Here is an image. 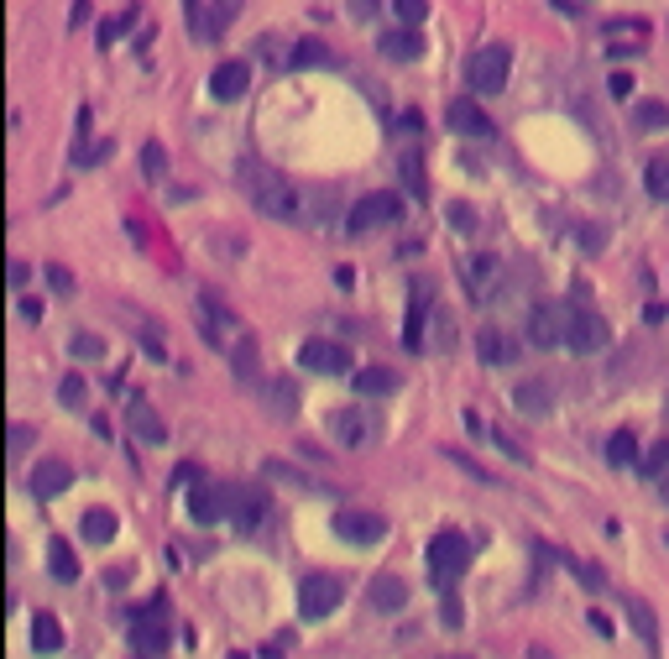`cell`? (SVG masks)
<instances>
[{
	"label": "cell",
	"mask_w": 669,
	"mask_h": 659,
	"mask_svg": "<svg viewBox=\"0 0 669 659\" xmlns=\"http://www.w3.org/2000/svg\"><path fill=\"white\" fill-rule=\"evenodd\" d=\"M246 194L272 220H298V215H304V199H298V189L288 184L278 168H267V163H251L246 168Z\"/></svg>",
	"instance_id": "obj_1"
},
{
	"label": "cell",
	"mask_w": 669,
	"mask_h": 659,
	"mask_svg": "<svg viewBox=\"0 0 669 659\" xmlns=\"http://www.w3.org/2000/svg\"><path fill=\"white\" fill-rule=\"evenodd\" d=\"M466 565H471V544L460 529H440L429 539V576H434L440 592H450L455 576H466Z\"/></svg>",
	"instance_id": "obj_2"
},
{
	"label": "cell",
	"mask_w": 669,
	"mask_h": 659,
	"mask_svg": "<svg viewBox=\"0 0 669 659\" xmlns=\"http://www.w3.org/2000/svg\"><path fill=\"white\" fill-rule=\"evenodd\" d=\"M507 74H513V53H507L502 42H487V48H476L471 63H466L471 95H502V89H507Z\"/></svg>",
	"instance_id": "obj_3"
},
{
	"label": "cell",
	"mask_w": 669,
	"mask_h": 659,
	"mask_svg": "<svg viewBox=\"0 0 669 659\" xmlns=\"http://www.w3.org/2000/svg\"><path fill=\"white\" fill-rule=\"evenodd\" d=\"M345 597V581L340 576H325V571H314L298 581V618L304 623H319V618H330V612L340 607Z\"/></svg>",
	"instance_id": "obj_4"
},
{
	"label": "cell",
	"mask_w": 669,
	"mask_h": 659,
	"mask_svg": "<svg viewBox=\"0 0 669 659\" xmlns=\"http://www.w3.org/2000/svg\"><path fill=\"white\" fill-rule=\"evenodd\" d=\"M398 210H403V199L398 194H361L356 204H351V215H345V231L351 236H366V231H377V225H392L398 220Z\"/></svg>",
	"instance_id": "obj_5"
},
{
	"label": "cell",
	"mask_w": 669,
	"mask_h": 659,
	"mask_svg": "<svg viewBox=\"0 0 669 659\" xmlns=\"http://www.w3.org/2000/svg\"><path fill=\"white\" fill-rule=\"evenodd\" d=\"M330 435H335V445H340V450H366V445L377 440V419H372V408H361V403L335 408V414H330Z\"/></svg>",
	"instance_id": "obj_6"
},
{
	"label": "cell",
	"mask_w": 669,
	"mask_h": 659,
	"mask_svg": "<svg viewBox=\"0 0 669 659\" xmlns=\"http://www.w3.org/2000/svg\"><path fill=\"white\" fill-rule=\"evenodd\" d=\"M570 320L575 314L565 309V304H539L534 314H528V340L534 346H570Z\"/></svg>",
	"instance_id": "obj_7"
},
{
	"label": "cell",
	"mask_w": 669,
	"mask_h": 659,
	"mask_svg": "<svg viewBox=\"0 0 669 659\" xmlns=\"http://www.w3.org/2000/svg\"><path fill=\"white\" fill-rule=\"evenodd\" d=\"M298 367L314 377H340V372H351V351L340 340H304L298 346Z\"/></svg>",
	"instance_id": "obj_8"
},
{
	"label": "cell",
	"mask_w": 669,
	"mask_h": 659,
	"mask_svg": "<svg viewBox=\"0 0 669 659\" xmlns=\"http://www.w3.org/2000/svg\"><path fill=\"white\" fill-rule=\"evenodd\" d=\"M335 534H340L345 544H356V550H372V544L387 539V518L361 513V508H340V513H335Z\"/></svg>",
	"instance_id": "obj_9"
},
{
	"label": "cell",
	"mask_w": 669,
	"mask_h": 659,
	"mask_svg": "<svg viewBox=\"0 0 669 659\" xmlns=\"http://www.w3.org/2000/svg\"><path fill=\"white\" fill-rule=\"evenodd\" d=\"M131 644L142 654H168V623H163V602H152L142 612H131Z\"/></svg>",
	"instance_id": "obj_10"
},
{
	"label": "cell",
	"mask_w": 669,
	"mask_h": 659,
	"mask_svg": "<svg viewBox=\"0 0 669 659\" xmlns=\"http://www.w3.org/2000/svg\"><path fill=\"white\" fill-rule=\"evenodd\" d=\"M230 524L241 534H257L267 524V492L262 487H230Z\"/></svg>",
	"instance_id": "obj_11"
},
{
	"label": "cell",
	"mask_w": 669,
	"mask_h": 659,
	"mask_svg": "<svg viewBox=\"0 0 669 659\" xmlns=\"http://www.w3.org/2000/svg\"><path fill=\"white\" fill-rule=\"evenodd\" d=\"M189 518L194 524H220V518H230V487H210V482H194L189 487Z\"/></svg>",
	"instance_id": "obj_12"
},
{
	"label": "cell",
	"mask_w": 669,
	"mask_h": 659,
	"mask_svg": "<svg viewBox=\"0 0 669 659\" xmlns=\"http://www.w3.org/2000/svg\"><path fill=\"white\" fill-rule=\"evenodd\" d=\"M607 340H612V330H607V320H602V314L575 309V320H570V346H575V351H581V356H591V351H607Z\"/></svg>",
	"instance_id": "obj_13"
},
{
	"label": "cell",
	"mask_w": 669,
	"mask_h": 659,
	"mask_svg": "<svg viewBox=\"0 0 669 659\" xmlns=\"http://www.w3.org/2000/svg\"><path fill=\"white\" fill-rule=\"evenodd\" d=\"M513 408L528 419H544V414H555V388H549L544 377H523L518 388H513Z\"/></svg>",
	"instance_id": "obj_14"
},
{
	"label": "cell",
	"mask_w": 669,
	"mask_h": 659,
	"mask_svg": "<svg viewBox=\"0 0 669 659\" xmlns=\"http://www.w3.org/2000/svg\"><path fill=\"white\" fill-rule=\"evenodd\" d=\"M377 48L392 63H413V58L424 53V32L419 27H387V32H377Z\"/></svg>",
	"instance_id": "obj_15"
},
{
	"label": "cell",
	"mask_w": 669,
	"mask_h": 659,
	"mask_svg": "<svg viewBox=\"0 0 669 659\" xmlns=\"http://www.w3.org/2000/svg\"><path fill=\"white\" fill-rule=\"evenodd\" d=\"M126 419H131V435L142 440V445H163L168 440V424L157 419V408L152 403H142V398H131V408H126Z\"/></svg>",
	"instance_id": "obj_16"
},
{
	"label": "cell",
	"mask_w": 669,
	"mask_h": 659,
	"mask_svg": "<svg viewBox=\"0 0 669 659\" xmlns=\"http://www.w3.org/2000/svg\"><path fill=\"white\" fill-rule=\"evenodd\" d=\"M246 84H251V68H246V63H220L215 74H210V95L230 105V100L246 95Z\"/></svg>",
	"instance_id": "obj_17"
},
{
	"label": "cell",
	"mask_w": 669,
	"mask_h": 659,
	"mask_svg": "<svg viewBox=\"0 0 669 659\" xmlns=\"http://www.w3.org/2000/svg\"><path fill=\"white\" fill-rule=\"evenodd\" d=\"M68 482H74V471H68V461H42L37 471H32V497H63L68 492Z\"/></svg>",
	"instance_id": "obj_18"
},
{
	"label": "cell",
	"mask_w": 669,
	"mask_h": 659,
	"mask_svg": "<svg viewBox=\"0 0 669 659\" xmlns=\"http://www.w3.org/2000/svg\"><path fill=\"white\" fill-rule=\"evenodd\" d=\"M476 356L487 361V367H513V361H518V346H513L502 330H481V335H476Z\"/></svg>",
	"instance_id": "obj_19"
},
{
	"label": "cell",
	"mask_w": 669,
	"mask_h": 659,
	"mask_svg": "<svg viewBox=\"0 0 669 659\" xmlns=\"http://www.w3.org/2000/svg\"><path fill=\"white\" fill-rule=\"evenodd\" d=\"M450 131H460V136H492V121H487V110H481V105L455 100L450 105Z\"/></svg>",
	"instance_id": "obj_20"
},
{
	"label": "cell",
	"mask_w": 669,
	"mask_h": 659,
	"mask_svg": "<svg viewBox=\"0 0 669 659\" xmlns=\"http://www.w3.org/2000/svg\"><path fill=\"white\" fill-rule=\"evenodd\" d=\"M403 602H408V586L398 576H377L372 581V607L377 612H403Z\"/></svg>",
	"instance_id": "obj_21"
},
{
	"label": "cell",
	"mask_w": 669,
	"mask_h": 659,
	"mask_svg": "<svg viewBox=\"0 0 669 659\" xmlns=\"http://www.w3.org/2000/svg\"><path fill=\"white\" fill-rule=\"evenodd\" d=\"M497 272H502V262H497V257H471V262H466V283H471L476 299H487V293H492Z\"/></svg>",
	"instance_id": "obj_22"
},
{
	"label": "cell",
	"mask_w": 669,
	"mask_h": 659,
	"mask_svg": "<svg viewBox=\"0 0 669 659\" xmlns=\"http://www.w3.org/2000/svg\"><path fill=\"white\" fill-rule=\"evenodd\" d=\"M79 529H84V539H89V544H110L121 524H115V513H110V508H89V513L79 518Z\"/></svg>",
	"instance_id": "obj_23"
},
{
	"label": "cell",
	"mask_w": 669,
	"mask_h": 659,
	"mask_svg": "<svg viewBox=\"0 0 669 659\" xmlns=\"http://www.w3.org/2000/svg\"><path fill=\"white\" fill-rule=\"evenodd\" d=\"M32 649L37 654H58L63 649V623L53 618V612H42V618L32 623Z\"/></svg>",
	"instance_id": "obj_24"
},
{
	"label": "cell",
	"mask_w": 669,
	"mask_h": 659,
	"mask_svg": "<svg viewBox=\"0 0 669 659\" xmlns=\"http://www.w3.org/2000/svg\"><path fill=\"white\" fill-rule=\"evenodd\" d=\"M48 565H53V581H63V586L79 581V560H74V550H68L63 539H48Z\"/></svg>",
	"instance_id": "obj_25"
},
{
	"label": "cell",
	"mask_w": 669,
	"mask_h": 659,
	"mask_svg": "<svg viewBox=\"0 0 669 659\" xmlns=\"http://www.w3.org/2000/svg\"><path fill=\"white\" fill-rule=\"evenodd\" d=\"M356 393H366V398H387V393H398V372H387V367H366V372H356Z\"/></svg>",
	"instance_id": "obj_26"
},
{
	"label": "cell",
	"mask_w": 669,
	"mask_h": 659,
	"mask_svg": "<svg viewBox=\"0 0 669 659\" xmlns=\"http://www.w3.org/2000/svg\"><path fill=\"white\" fill-rule=\"evenodd\" d=\"M267 476H272V482H288V487H298V492H330L325 482H314V476L293 471V466H283V461H267Z\"/></svg>",
	"instance_id": "obj_27"
},
{
	"label": "cell",
	"mask_w": 669,
	"mask_h": 659,
	"mask_svg": "<svg viewBox=\"0 0 669 659\" xmlns=\"http://www.w3.org/2000/svg\"><path fill=\"white\" fill-rule=\"evenodd\" d=\"M607 461H612V466H633V461H643V456H638L633 429H617V435L607 440Z\"/></svg>",
	"instance_id": "obj_28"
},
{
	"label": "cell",
	"mask_w": 669,
	"mask_h": 659,
	"mask_svg": "<svg viewBox=\"0 0 669 659\" xmlns=\"http://www.w3.org/2000/svg\"><path fill=\"white\" fill-rule=\"evenodd\" d=\"M643 189H649L654 199L669 204V157H654L649 168H643Z\"/></svg>",
	"instance_id": "obj_29"
},
{
	"label": "cell",
	"mask_w": 669,
	"mask_h": 659,
	"mask_svg": "<svg viewBox=\"0 0 669 659\" xmlns=\"http://www.w3.org/2000/svg\"><path fill=\"white\" fill-rule=\"evenodd\" d=\"M288 63H293V68H325V63H330V48H325V42H298Z\"/></svg>",
	"instance_id": "obj_30"
},
{
	"label": "cell",
	"mask_w": 669,
	"mask_h": 659,
	"mask_svg": "<svg viewBox=\"0 0 669 659\" xmlns=\"http://www.w3.org/2000/svg\"><path fill=\"white\" fill-rule=\"evenodd\" d=\"M638 471H643V476H669V440H659V445H649V450H643Z\"/></svg>",
	"instance_id": "obj_31"
},
{
	"label": "cell",
	"mask_w": 669,
	"mask_h": 659,
	"mask_svg": "<svg viewBox=\"0 0 669 659\" xmlns=\"http://www.w3.org/2000/svg\"><path fill=\"white\" fill-rule=\"evenodd\" d=\"M628 612H633V628H638V639H643V644H649V649H654V644H659V628H654V612H649V607H643V602H628Z\"/></svg>",
	"instance_id": "obj_32"
},
{
	"label": "cell",
	"mask_w": 669,
	"mask_h": 659,
	"mask_svg": "<svg viewBox=\"0 0 669 659\" xmlns=\"http://www.w3.org/2000/svg\"><path fill=\"white\" fill-rule=\"evenodd\" d=\"M392 11H398V27H424L429 0H392Z\"/></svg>",
	"instance_id": "obj_33"
},
{
	"label": "cell",
	"mask_w": 669,
	"mask_h": 659,
	"mask_svg": "<svg viewBox=\"0 0 669 659\" xmlns=\"http://www.w3.org/2000/svg\"><path fill=\"white\" fill-rule=\"evenodd\" d=\"M638 126H643V131H664V126H669V110H664L659 100H643V105H638Z\"/></svg>",
	"instance_id": "obj_34"
},
{
	"label": "cell",
	"mask_w": 669,
	"mask_h": 659,
	"mask_svg": "<svg viewBox=\"0 0 669 659\" xmlns=\"http://www.w3.org/2000/svg\"><path fill=\"white\" fill-rule=\"evenodd\" d=\"M236 6H241V0H220V6L210 11V21H204V37H220L230 27V16H236Z\"/></svg>",
	"instance_id": "obj_35"
},
{
	"label": "cell",
	"mask_w": 669,
	"mask_h": 659,
	"mask_svg": "<svg viewBox=\"0 0 669 659\" xmlns=\"http://www.w3.org/2000/svg\"><path fill=\"white\" fill-rule=\"evenodd\" d=\"M74 356L79 361H100L105 356V340L100 335H74Z\"/></svg>",
	"instance_id": "obj_36"
},
{
	"label": "cell",
	"mask_w": 669,
	"mask_h": 659,
	"mask_svg": "<svg viewBox=\"0 0 669 659\" xmlns=\"http://www.w3.org/2000/svg\"><path fill=\"white\" fill-rule=\"evenodd\" d=\"M142 168H147V178H163V168H168V163H163V147H157V142H147V147H142Z\"/></svg>",
	"instance_id": "obj_37"
},
{
	"label": "cell",
	"mask_w": 669,
	"mask_h": 659,
	"mask_svg": "<svg viewBox=\"0 0 669 659\" xmlns=\"http://www.w3.org/2000/svg\"><path fill=\"white\" fill-rule=\"evenodd\" d=\"M403 184L424 199V168H419V157H403Z\"/></svg>",
	"instance_id": "obj_38"
},
{
	"label": "cell",
	"mask_w": 669,
	"mask_h": 659,
	"mask_svg": "<svg viewBox=\"0 0 669 659\" xmlns=\"http://www.w3.org/2000/svg\"><path fill=\"white\" fill-rule=\"evenodd\" d=\"M607 89H612V100H628V95H633V74H612Z\"/></svg>",
	"instance_id": "obj_39"
},
{
	"label": "cell",
	"mask_w": 669,
	"mask_h": 659,
	"mask_svg": "<svg viewBox=\"0 0 669 659\" xmlns=\"http://www.w3.org/2000/svg\"><path fill=\"white\" fill-rule=\"evenodd\" d=\"M48 283H53L58 293H74V278H68V267H48Z\"/></svg>",
	"instance_id": "obj_40"
},
{
	"label": "cell",
	"mask_w": 669,
	"mask_h": 659,
	"mask_svg": "<svg viewBox=\"0 0 669 659\" xmlns=\"http://www.w3.org/2000/svg\"><path fill=\"white\" fill-rule=\"evenodd\" d=\"M16 314H21L27 325H37V320H42V304H37V299H21V304H16Z\"/></svg>",
	"instance_id": "obj_41"
},
{
	"label": "cell",
	"mask_w": 669,
	"mask_h": 659,
	"mask_svg": "<svg viewBox=\"0 0 669 659\" xmlns=\"http://www.w3.org/2000/svg\"><path fill=\"white\" fill-rule=\"evenodd\" d=\"M84 398V382L79 377H63V403H79Z\"/></svg>",
	"instance_id": "obj_42"
},
{
	"label": "cell",
	"mask_w": 669,
	"mask_h": 659,
	"mask_svg": "<svg viewBox=\"0 0 669 659\" xmlns=\"http://www.w3.org/2000/svg\"><path fill=\"white\" fill-rule=\"evenodd\" d=\"M351 16L356 21H372L377 16V0H351Z\"/></svg>",
	"instance_id": "obj_43"
},
{
	"label": "cell",
	"mask_w": 669,
	"mask_h": 659,
	"mask_svg": "<svg viewBox=\"0 0 669 659\" xmlns=\"http://www.w3.org/2000/svg\"><path fill=\"white\" fill-rule=\"evenodd\" d=\"M105 586H110V592H121V586H126V571H121V565H115V571H105Z\"/></svg>",
	"instance_id": "obj_44"
},
{
	"label": "cell",
	"mask_w": 669,
	"mask_h": 659,
	"mask_svg": "<svg viewBox=\"0 0 669 659\" xmlns=\"http://www.w3.org/2000/svg\"><path fill=\"white\" fill-rule=\"evenodd\" d=\"M27 440H32V429H27V424H11V445L21 450V445H27Z\"/></svg>",
	"instance_id": "obj_45"
},
{
	"label": "cell",
	"mask_w": 669,
	"mask_h": 659,
	"mask_svg": "<svg viewBox=\"0 0 669 659\" xmlns=\"http://www.w3.org/2000/svg\"><path fill=\"white\" fill-rule=\"evenodd\" d=\"M450 220L460 225V231H471V225H476V215H471V210H450Z\"/></svg>",
	"instance_id": "obj_46"
},
{
	"label": "cell",
	"mask_w": 669,
	"mask_h": 659,
	"mask_svg": "<svg viewBox=\"0 0 669 659\" xmlns=\"http://www.w3.org/2000/svg\"><path fill=\"white\" fill-rule=\"evenodd\" d=\"M659 497H664V503H669V476H664V482H659Z\"/></svg>",
	"instance_id": "obj_47"
},
{
	"label": "cell",
	"mask_w": 669,
	"mask_h": 659,
	"mask_svg": "<svg viewBox=\"0 0 669 659\" xmlns=\"http://www.w3.org/2000/svg\"><path fill=\"white\" fill-rule=\"evenodd\" d=\"M445 659H471V654H445Z\"/></svg>",
	"instance_id": "obj_48"
}]
</instances>
